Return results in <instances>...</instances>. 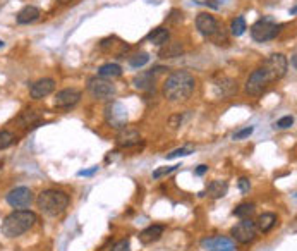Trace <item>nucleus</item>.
I'll list each match as a JSON object with an SVG mask.
<instances>
[{
    "label": "nucleus",
    "mask_w": 297,
    "mask_h": 251,
    "mask_svg": "<svg viewBox=\"0 0 297 251\" xmlns=\"http://www.w3.org/2000/svg\"><path fill=\"white\" fill-rule=\"evenodd\" d=\"M215 88H217V93L224 98L232 97L234 93H237V83H235L234 79H230V77H222L220 81H217Z\"/></svg>",
    "instance_id": "19"
},
{
    "label": "nucleus",
    "mask_w": 297,
    "mask_h": 251,
    "mask_svg": "<svg viewBox=\"0 0 297 251\" xmlns=\"http://www.w3.org/2000/svg\"><path fill=\"white\" fill-rule=\"evenodd\" d=\"M290 64H292V69H297V59H296V53L290 57Z\"/></svg>",
    "instance_id": "39"
},
{
    "label": "nucleus",
    "mask_w": 297,
    "mask_h": 251,
    "mask_svg": "<svg viewBox=\"0 0 297 251\" xmlns=\"http://www.w3.org/2000/svg\"><path fill=\"white\" fill-rule=\"evenodd\" d=\"M213 2H218V4H224L225 0H213Z\"/></svg>",
    "instance_id": "42"
},
{
    "label": "nucleus",
    "mask_w": 297,
    "mask_h": 251,
    "mask_svg": "<svg viewBox=\"0 0 297 251\" xmlns=\"http://www.w3.org/2000/svg\"><path fill=\"white\" fill-rule=\"evenodd\" d=\"M182 122H184V115H182V114H177V115H172L170 121H168V124H170L172 129H177V127H181Z\"/></svg>",
    "instance_id": "35"
},
{
    "label": "nucleus",
    "mask_w": 297,
    "mask_h": 251,
    "mask_svg": "<svg viewBox=\"0 0 297 251\" xmlns=\"http://www.w3.org/2000/svg\"><path fill=\"white\" fill-rule=\"evenodd\" d=\"M18 23L19 25H31V23L38 21L40 19V9L35 5H26L21 11L18 12Z\"/></svg>",
    "instance_id": "17"
},
{
    "label": "nucleus",
    "mask_w": 297,
    "mask_h": 251,
    "mask_svg": "<svg viewBox=\"0 0 297 251\" xmlns=\"http://www.w3.org/2000/svg\"><path fill=\"white\" fill-rule=\"evenodd\" d=\"M182 52H184L182 43L174 42V43H165V45L160 49V53H158V55H160L161 59H174V57H181Z\"/></svg>",
    "instance_id": "21"
},
{
    "label": "nucleus",
    "mask_w": 297,
    "mask_h": 251,
    "mask_svg": "<svg viewBox=\"0 0 297 251\" xmlns=\"http://www.w3.org/2000/svg\"><path fill=\"white\" fill-rule=\"evenodd\" d=\"M36 222V215L29 210H16L9 213L5 220L2 222V234L5 237H19L24 232H28Z\"/></svg>",
    "instance_id": "2"
},
{
    "label": "nucleus",
    "mask_w": 297,
    "mask_h": 251,
    "mask_svg": "<svg viewBox=\"0 0 297 251\" xmlns=\"http://www.w3.org/2000/svg\"><path fill=\"white\" fill-rule=\"evenodd\" d=\"M105 121L110 127L114 129H122L127 126L129 121V114H127V108L124 107L120 101H109L105 105Z\"/></svg>",
    "instance_id": "5"
},
{
    "label": "nucleus",
    "mask_w": 297,
    "mask_h": 251,
    "mask_svg": "<svg viewBox=\"0 0 297 251\" xmlns=\"http://www.w3.org/2000/svg\"><path fill=\"white\" fill-rule=\"evenodd\" d=\"M88 91L91 93V97L105 100V98H112L115 95V86L110 81H107L105 77H91L88 81Z\"/></svg>",
    "instance_id": "7"
},
{
    "label": "nucleus",
    "mask_w": 297,
    "mask_h": 251,
    "mask_svg": "<svg viewBox=\"0 0 297 251\" xmlns=\"http://www.w3.org/2000/svg\"><path fill=\"white\" fill-rule=\"evenodd\" d=\"M201 248L206 251H234L235 243L225 236H215L201 241Z\"/></svg>",
    "instance_id": "12"
},
{
    "label": "nucleus",
    "mask_w": 297,
    "mask_h": 251,
    "mask_svg": "<svg viewBox=\"0 0 297 251\" xmlns=\"http://www.w3.org/2000/svg\"><path fill=\"white\" fill-rule=\"evenodd\" d=\"M122 74V67L119 64H103L100 69H98V76L100 77H119Z\"/></svg>",
    "instance_id": "24"
},
{
    "label": "nucleus",
    "mask_w": 297,
    "mask_h": 251,
    "mask_svg": "<svg viewBox=\"0 0 297 251\" xmlns=\"http://www.w3.org/2000/svg\"><path fill=\"white\" fill-rule=\"evenodd\" d=\"M168 38H170V33L167 28H157L148 35V42L157 47H163L165 43H168Z\"/></svg>",
    "instance_id": "22"
},
{
    "label": "nucleus",
    "mask_w": 297,
    "mask_h": 251,
    "mask_svg": "<svg viewBox=\"0 0 297 251\" xmlns=\"http://www.w3.org/2000/svg\"><path fill=\"white\" fill-rule=\"evenodd\" d=\"M270 83H272V81H270L268 74L265 73L263 67H259V69L252 71V74L249 76L248 83H246V91H248L249 95H252V97H259Z\"/></svg>",
    "instance_id": "8"
},
{
    "label": "nucleus",
    "mask_w": 297,
    "mask_h": 251,
    "mask_svg": "<svg viewBox=\"0 0 297 251\" xmlns=\"http://www.w3.org/2000/svg\"><path fill=\"white\" fill-rule=\"evenodd\" d=\"M249 188H251V182H249L248 177H241V179H239V189H241V193H248Z\"/></svg>",
    "instance_id": "36"
},
{
    "label": "nucleus",
    "mask_w": 297,
    "mask_h": 251,
    "mask_svg": "<svg viewBox=\"0 0 297 251\" xmlns=\"http://www.w3.org/2000/svg\"><path fill=\"white\" fill-rule=\"evenodd\" d=\"M292 124H294L292 115H285V117H282L278 122H276V127H280V129H289Z\"/></svg>",
    "instance_id": "32"
},
{
    "label": "nucleus",
    "mask_w": 297,
    "mask_h": 251,
    "mask_svg": "<svg viewBox=\"0 0 297 251\" xmlns=\"http://www.w3.org/2000/svg\"><path fill=\"white\" fill-rule=\"evenodd\" d=\"M252 131H254V127H252V126H249V127H244V129L234 133V140H244V138H249L252 134Z\"/></svg>",
    "instance_id": "33"
},
{
    "label": "nucleus",
    "mask_w": 297,
    "mask_h": 251,
    "mask_svg": "<svg viewBox=\"0 0 297 251\" xmlns=\"http://www.w3.org/2000/svg\"><path fill=\"white\" fill-rule=\"evenodd\" d=\"M280 28L282 25H276L273 23L272 18H265L256 21L254 25L251 26V36L252 40L263 43V42H270V40L276 38V35L280 33Z\"/></svg>",
    "instance_id": "4"
},
{
    "label": "nucleus",
    "mask_w": 297,
    "mask_h": 251,
    "mask_svg": "<svg viewBox=\"0 0 297 251\" xmlns=\"http://www.w3.org/2000/svg\"><path fill=\"white\" fill-rule=\"evenodd\" d=\"M252 213H254V205L252 203H241L234 210V215L239 217V219H251Z\"/></svg>",
    "instance_id": "25"
},
{
    "label": "nucleus",
    "mask_w": 297,
    "mask_h": 251,
    "mask_svg": "<svg viewBox=\"0 0 297 251\" xmlns=\"http://www.w3.org/2000/svg\"><path fill=\"white\" fill-rule=\"evenodd\" d=\"M254 224L261 232H270L276 224V215L275 213H263V215H259L258 222Z\"/></svg>",
    "instance_id": "23"
},
{
    "label": "nucleus",
    "mask_w": 297,
    "mask_h": 251,
    "mask_svg": "<svg viewBox=\"0 0 297 251\" xmlns=\"http://www.w3.org/2000/svg\"><path fill=\"white\" fill-rule=\"evenodd\" d=\"M163 226H150L139 234V241L143 244H153L163 236Z\"/></svg>",
    "instance_id": "18"
},
{
    "label": "nucleus",
    "mask_w": 297,
    "mask_h": 251,
    "mask_svg": "<svg viewBox=\"0 0 297 251\" xmlns=\"http://www.w3.org/2000/svg\"><path fill=\"white\" fill-rule=\"evenodd\" d=\"M296 12H297V7H296V5H294V7H292V9H290V14H292V16H294V14H296Z\"/></svg>",
    "instance_id": "41"
},
{
    "label": "nucleus",
    "mask_w": 297,
    "mask_h": 251,
    "mask_svg": "<svg viewBox=\"0 0 297 251\" xmlns=\"http://www.w3.org/2000/svg\"><path fill=\"white\" fill-rule=\"evenodd\" d=\"M227 191H228V184L225 181H220V179H217V181H211L210 184H208V188H206V195L210 196V198H213V200L224 198V196L227 195Z\"/></svg>",
    "instance_id": "20"
},
{
    "label": "nucleus",
    "mask_w": 297,
    "mask_h": 251,
    "mask_svg": "<svg viewBox=\"0 0 297 251\" xmlns=\"http://www.w3.org/2000/svg\"><path fill=\"white\" fill-rule=\"evenodd\" d=\"M16 136L11 131H0V150H5L14 143Z\"/></svg>",
    "instance_id": "28"
},
{
    "label": "nucleus",
    "mask_w": 297,
    "mask_h": 251,
    "mask_svg": "<svg viewBox=\"0 0 297 251\" xmlns=\"http://www.w3.org/2000/svg\"><path fill=\"white\" fill-rule=\"evenodd\" d=\"M110 251H131V243H129V239H122V241H119V243H115Z\"/></svg>",
    "instance_id": "34"
},
{
    "label": "nucleus",
    "mask_w": 297,
    "mask_h": 251,
    "mask_svg": "<svg viewBox=\"0 0 297 251\" xmlns=\"http://www.w3.org/2000/svg\"><path fill=\"white\" fill-rule=\"evenodd\" d=\"M196 28H198V31H200L201 35L208 36V38H213V36L222 29L217 19H215L213 16L206 14V12L198 14V18H196Z\"/></svg>",
    "instance_id": "11"
},
{
    "label": "nucleus",
    "mask_w": 297,
    "mask_h": 251,
    "mask_svg": "<svg viewBox=\"0 0 297 251\" xmlns=\"http://www.w3.org/2000/svg\"><path fill=\"white\" fill-rule=\"evenodd\" d=\"M7 203L12 206V208H18V210L28 208V206L33 203V193H31V189L26 188V186H19V188H14L7 195Z\"/></svg>",
    "instance_id": "9"
},
{
    "label": "nucleus",
    "mask_w": 297,
    "mask_h": 251,
    "mask_svg": "<svg viewBox=\"0 0 297 251\" xmlns=\"http://www.w3.org/2000/svg\"><path fill=\"white\" fill-rule=\"evenodd\" d=\"M196 88V79L187 71H175L165 79L163 95L170 101L187 100Z\"/></svg>",
    "instance_id": "1"
},
{
    "label": "nucleus",
    "mask_w": 297,
    "mask_h": 251,
    "mask_svg": "<svg viewBox=\"0 0 297 251\" xmlns=\"http://www.w3.org/2000/svg\"><path fill=\"white\" fill-rule=\"evenodd\" d=\"M36 205L45 215L57 217L60 213L66 212L69 206V196L64 191H57V189H45L38 195L36 198Z\"/></svg>",
    "instance_id": "3"
},
{
    "label": "nucleus",
    "mask_w": 297,
    "mask_h": 251,
    "mask_svg": "<svg viewBox=\"0 0 297 251\" xmlns=\"http://www.w3.org/2000/svg\"><path fill=\"white\" fill-rule=\"evenodd\" d=\"M79 100H81V91L74 90V88H66V90L59 91V93L55 95L53 105H55L57 108H69V107H74Z\"/></svg>",
    "instance_id": "13"
},
{
    "label": "nucleus",
    "mask_w": 297,
    "mask_h": 251,
    "mask_svg": "<svg viewBox=\"0 0 297 251\" xmlns=\"http://www.w3.org/2000/svg\"><path fill=\"white\" fill-rule=\"evenodd\" d=\"M98 169H100V167H98V165H94V167L86 169V171H79V172H77V176H79V177H90V176L96 174Z\"/></svg>",
    "instance_id": "37"
},
{
    "label": "nucleus",
    "mask_w": 297,
    "mask_h": 251,
    "mask_svg": "<svg viewBox=\"0 0 297 251\" xmlns=\"http://www.w3.org/2000/svg\"><path fill=\"white\" fill-rule=\"evenodd\" d=\"M134 86L141 91H150L155 90V73L151 71H141L139 74H136L133 79Z\"/></svg>",
    "instance_id": "16"
},
{
    "label": "nucleus",
    "mask_w": 297,
    "mask_h": 251,
    "mask_svg": "<svg viewBox=\"0 0 297 251\" xmlns=\"http://www.w3.org/2000/svg\"><path fill=\"white\" fill-rule=\"evenodd\" d=\"M148 62H150V55H148V53H144V52L129 57V66L134 67V69H139V67L146 66Z\"/></svg>",
    "instance_id": "27"
},
{
    "label": "nucleus",
    "mask_w": 297,
    "mask_h": 251,
    "mask_svg": "<svg viewBox=\"0 0 297 251\" xmlns=\"http://www.w3.org/2000/svg\"><path fill=\"white\" fill-rule=\"evenodd\" d=\"M287 57L283 53H273L266 59V62L263 64V69L265 73L268 74L270 81H275V79H282L283 76L287 74Z\"/></svg>",
    "instance_id": "6"
},
{
    "label": "nucleus",
    "mask_w": 297,
    "mask_h": 251,
    "mask_svg": "<svg viewBox=\"0 0 297 251\" xmlns=\"http://www.w3.org/2000/svg\"><path fill=\"white\" fill-rule=\"evenodd\" d=\"M38 119H40V115L36 114V112H33V110H26V112H23V115H21V122L24 126L35 124Z\"/></svg>",
    "instance_id": "29"
},
{
    "label": "nucleus",
    "mask_w": 297,
    "mask_h": 251,
    "mask_svg": "<svg viewBox=\"0 0 297 251\" xmlns=\"http://www.w3.org/2000/svg\"><path fill=\"white\" fill-rule=\"evenodd\" d=\"M246 29H248V26H246V19L242 18V16H239V18H235L234 21H232L230 33L234 36H242V35H244Z\"/></svg>",
    "instance_id": "26"
},
{
    "label": "nucleus",
    "mask_w": 297,
    "mask_h": 251,
    "mask_svg": "<svg viewBox=\"0 0 297 251\" xmlns=\"http://www.w3.org/2000/svg\"><path fill=\"white\" fill-rule=\"evenodd\" d=\"M232 236L237 243H251L256 236V224L251 219H242L237 226L232 229Z\"/></svg>",
    "instance_id": "10"
},
{
    "label": "nucleus",
    "mask_w": 297,
    "mask_h": 251,
    "mask_svg": "<svg viewBox=\"0 0 297 251\" xmlns=\"http://www.w3.org/2000/svg\"><path fill=\"white\" fill-rule=\"evenodd\" d=\"M141 141L139 131L131 129V127H122L117 134V145L122 148H131L134 145H137Z\"/></svg>",
    "instance_id": "15"
},
{
    "label": "nucleus",
    "mask_w": 297,
    "mask_h": 251,
    "mask_svg": "<svg viewBox=\"0 0 297 251\" xmlns=\"http://www.w3.org/2000/svg\"><path fill=\"white\" fill-rule=\"evenodd\" d=\"M53 90H55V81H53L52 77H43V79H38L36 83L31 84L29 95H31V98H35V100H40V98L48 97Z\"/></svg>",
    "instance_id": "14"
},
{
    "label": "nucleus",
    "mask_w": 297,
    "mask_h": 251,
    "mask_svg": "<svg viewBox=\"0 0 297 251\" xmlns=\"http://www.w3.org/2000/svg\"><path fill=\"white\" fill-rule=\"evenodd\" d=\"M206 171H208V167H206V165H200V167L196 169V174H198V176H203Z\"/></svg>",
    "instance_id": "38"
},
{
    "label": "nucleus",
    "mask_w": 297,
    "mask_h": 251,
    "mask_svg": "<svg viewBox=\"0 0 297 251\" xmlns=\"http://www.w3.org/2000/svg\"><path fill=\"white\" fill-rule=\"evenodd\" d=\"M2 47H4V42H2V40H0V49H2Z\"/></svg>",
    "instance_id": "43"
},
{
    "label": "nucleus",
    "mask_w": 297,
    "mask_h": 251,
    "mask_svg": "<svg viewBox=\"0 0 297 251\" xmlns=\"http://www.w3.org/2000/svg\"><path fill=\"white\" fill-rule=\"evenodd\" d=\"M177 167H179V165H170V167H158L157 171L153 172V179H160V177H163V176L172 174L174 171H177Z\"/></svg>",
    "instance_id": "31"
},
{
    "label": "nucleus",
    "mask_w": 297,
    "mask_h": 251,
    "mask_svg": "<svg viewBox=\"0 0 297 251\" xmlns=\"http://www.w3.org/2000/svg\"><path fill=\"white\" fill-rule=\"evenodd\" d=\"M57 2H60V4H69V2H72V0H57Z\"/></svg>",
    "instance_id": "40"
},
{
    "label": "nucleus",
    "mask_w": 297,
    "mask_h": 251,
    "mask_svg": "<svg viewBox=\"0 0 297 251\" xmlns=\"http://www.w3.org/2000/svg\"><path fill=\"white\" fill-rule=\"evenodd\" d=\"M192 153V148L191 147H182V148H177V150L170 151V153L167 155L168 160H172V158H179V157H187V155Z\"/></svg>",
    "instance_id": "30"
}]
</instances>
